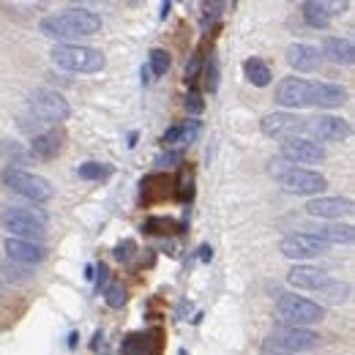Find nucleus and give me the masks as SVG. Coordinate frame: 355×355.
Listing matches in <instances>:
<instances>
[{
  "label": "nucleus",
  "instance_id": "nucleus-1",
  "mask_svg": "<svg viewBox=\"0 0 355 355\" xmlns=\"http://www.w3.org/2000/svg\"><path fill=\"white\" fill-rule=\"evenodd\" d=\"M42 33L52 42H71V39H83L93 36L101 31V17L90 8H66L60 14H49L42 19Z\"/></svg>",
  "mask_w": 355,
  "mask_h": 355
},
{
  "label": "nucleus",
  "instance_id": "nucleus-2",
  "mask_svg": "<svg viewBox=\"0 0 355 355\" xmlns=\"http://www.w3.org/2000/svg\"><path fill=\"white\" fill-rule=\"evenodd\" d=\"M69 115H71V107H69V101L58 93V90H36L33 96H31V101H28V112L19 118V126L28 132V129H33V123H36V129H42V126H52V123H63V121H69Z\"/></svg>",
  "mask_w": 355,
  "mask_h": 355
},
{
  "label": "nucleus",
  "instance_id": "nucleus-3",
  "mask_svg": "<svg viewBox=\"0 0 355 355\" xmlns=\"http://www.w3.org/2000/svg\"><path fill=\"white\" fill-rule=\"evenodd\" d=\"M52 63L66 69V71H77V74H96L107 66V58L101 49L85 44H58L49 52Z\"/></svg>",
  "mask_w": 355,
  "mask_h": 355
},
{
  "label": "nucleus",
  "instance_id": "nucleus-4",
  "mask_svg": "<svg viewBox=\"0 0 355 355\" xmlns=\"http://www.w3.org/2000/svg\"><path fill=\"white\" fill-rule=\"evenodd\" d=\"M0 224L17 241L39 243L46 238V216L42 211H33V208H6L0 214Z\"/></svg>",
  "mask_w": 355,
  "mask_h": 355
},
{
  "label": "nucleus",
  "instance_id": "nucleus-5",
  "mask_svg": "<svg viewBox=\"0 0 355 355\" xmlns=\"http://www.w3.org/2000/svg\"><path fill=\"white\" fill-rule=\"evenodd\" d=\"M276 311H279L284 325H295V328L317 325L325 317V309L320 304H314L309 298H301L295 293H282L276 298Z\"/></svg>",
  "mask_w": 355,
  "mask_h": 355
},
{
  "label": "nucleus",
  "instance_id": "nucleus-6",
  "mask_svg": "<svg viewBox=\"0 0 355 355\" xmlns=\"http://www.w3.org/2000/svg\"><path fill=\"white\" fill-rule=\"evenodd\" d=\"M320 334L311 328H295V325H279L270 336H268L266 347L263 350H276V353H306L320 347Z\"/></svg>",
  "mask_w": 355,
  "mask_h": 355
},
{
  "label": "nucleus",
  "instance_id": "nucleus-7",
  "mask_svg": "<svg viewBox=\"0 0 355 355\" xmlns=\"http://www.w3.org/2000/svg\"><path fill=\"white\" fill-rule=\"evenodd\" d=\"M3 183H6L14 194H19V197H25V200H31V202H46V200H52V183H49L46 178L36 175V173L8 167V170L3 173Z\"/></svg>",
  "mask_w": 355,
  "mask_h": 355
},
{
  "label": "nucleus",
  "instance_id": "nucleus-8",
  "mask_svg": "<svg viewBox=\"0 0 355 355\" xmlns=\"http://www.w3.org/2000/svg\"><path fill=\"white\" fill-rule=\"evenodd\" d=\"M279 183L287 194H301V197H314L328 189L325 178L314 170H304V167H290L287 173L279 175Z\"/></svg>",
  "mask_w": 355,
  "mask_h": 355
},
{
  "label": "nucleus",
  "instance_id": "nucleus-9",
  "mask_svg": "<svg viewBox=\"0 0 355 355\" xmlns=\"http://www.w3.org/2000/svg\"><path fill=\"white\" fill-rule=\"evenodd\" d=\"M304 132H309V139H314L320 145V142H342V139H347L353 126L345 118H336V115H317L311 121H304Z\"/></svg>",
  "mask_w": 355,
  "mask_h": 355
},
{
  "label": "nucleus",
  "instance_id": "nucleus-10",
  "mask_svg": "<svg viewBox=\"0 0 355 355\" xmlns=\"http://www.w3.org/2000/svg\"><path fill=\"white\" fill-rule=\"evenodd\" d=\"M282 254L290 257V260H311V257H320L328 252V243H322L320 238H314L311 232H293V235H284L282 243H279Z\"/></svg>",
  "mask_w": 355,
  "mask_h": 355
},
{
  "label": "nucleus",
  "instance_id": "nucleus-11",
  "mask_svg": "<svg viewBox=\"0 0 355 355\" xmlns=\"http://www.w3.org/2000/svg\"><path fill=\"white\" fill-rule=\"evenodd\" d=\"M282 159L290 162L293 167L298 164H320L325 162V148L317 145L309 137H293L282 145Z\"/></svg>",
  "mask_w": 355,
  "mask_h": 355
},
{
  "label": "nucleus",
  "instance_id": "nucleus-12",
  "mask_svg": "<svg viewBox=\"0 0 355 355\" xmlns=\"http://www.w3.org/2000/svg\"><path fill=\"white\" fill-rule=\"evenodd\" d=\"M260 132L270 137V139H293V137H301L304 132V121L293 112H270L260 121Z\"/></svg>",
  "mask_w": 355,
  "mask_h": 355
},
{
  "label": "nucleus",
  "instance_id": "nucleus-13",
  "mask_svg": "<svg viewBox=\"0 0 355 355\" xmlns=\"http://www.w3.org/2000/svg\"><path fill=\"white\" fill-rule=\"evenodd\" d=\"M306 214L314 219H328L336 222L342 216H353L355 205L350 197H314L306 202Z\"/></svg>",
  "mask_w": 355,
  "mask_h": 355
},
{
  "label": "nucleus",
  "instance_id": "nucleus-14",
  "mask_svg": "<svg viewBox=\"0 0 355 355\" xmlns=\"http://www.w3.org/2000/svg\"><path fill=\"white\" fill-rule=\"evenodd\" d=\"M309 80H301V77H284L279 85H276V104L287 107V110H304L309 107Z\"/></svg>",
  "mask_w": 355,
  "mask_h": 355
},
{
  "label": "nucleus",
  "instance_id": "nucleus-15",
  "mask_svg": "<svg viewBox=\"0 0 355 355\" xmlns=\"http://www.w3.org/2000/svg\"><path fill=\"white\" fill-rule=\"evenodd\" d=\"M287 282H290L293 287H298V290H328V287L334 284V282H331V276H328L322 268L306 266V263L290 268Z\"/></svg>",
  "mask_w": 355,
  "mask_h": 355
},
{
  "label": "nucleus",
  "instance_id": "nucleus-16",
  "mask_svg": "<svg viewBox=\"0 0 355 355\" xmlns=\"http://www.w3.org/2000/svg\"><path fill=\"white\" fill-rule=\"evenodd\" d=\"M347 101V90L334 83H311L309 88V107L320 110H336Z\"/></svg>",
  "mask_w": 355,
  "mask_h": 355
},
{
  "label": "nucleus",
  "instance_id": "nucleus-17",
  "mask_svg": "<svg viewBox=\"0 0 355 355\" xmlns=\"http://www.w3.org/2000/svg\"><path fill=\"white\" fill-rule=\"evenodd\" d=\"M6 254H8L14 263L36 266V263H44L46 260V246H42V243H31V241L8 238V241H6Z\"/></svg>",
  "mask_w": 355,
  "mask_h": 355
},
{
  "label": "nucleus",
  "instance_id": "nucleus-18",
  "mask_svg": "<svg viewBox=\"0 0 355 355\" xmlns=\"http://www.w3.org/2000/svg\"><path fill=\"white\" fill-rule=\"evenodd\" d=\"M287 63L295 69V71H301V74H309V71H317L320 69V49L311 44H290L287 46Z\"/></svg>",
  "mask_w": 355,
  "mask_h": 355
},
{
  "label": "nucleus",
  "instance_id": "nucleus-19",
  "mask_svg": "<svg viewBox=\"0 0 355 355\" xmlns=\"http://www.w3.org/2000/svg\"><path fill=\"white\" fill-rule=\"evenodd\" d=\"M202 134V123L197 121V118H191V121H183V123H175L173 129H167L164 137H162V142L167 145V148H186V145H191V142H197V137Z\"/></svg>",
  "mask_w": 355,
  "mask_h": 355
},
{
  "label": "nucleus",
  "instance_id": "nucleus-20",
  "mask_svg": "<svg viewBox=\"0 0 355 355\" xmlns=\"http://www.w3.org/2000/svg\"><path fill=\"white\" fill-rule=\"evenodd\" d=\"M175 189V180L173 175H164V173H153L142 180V200L145 202H162L173 194Z\"/></svg>",
  "mask_w": 355,
  "mask_h": 355
},
{
  "label": "nucleus",
  "instance_id": "nucleus-21",
  "mask_svg": "<svg viewBox=\"0 0 355 355\" xmlns=\"http://www.w3.org/2000/svg\"><path fill=\"white\" fill-rule=\"evenodd\" d=\"M314 238H320L322 243H328V246H350L355 241V230L353 224H339V222H331V224H320L314 232H311Z\"/></svg>",
  "mask_w": 355,
  "mask_h": 355
},
{
  "label": "nucleus",
  "instance_id": "nucleus-22",
  "mask_svg": "<svg viewBox=\"0 0 355 355\" xmlns=\"http://www.w3.org/2000/svg\"><path fill=\"white\" fill-rule=\"evenodd\" d=\"M60 148H63V134L49 129V132H42L33 137L31 153H33L36 159H42V162H49V159H55V156L60 153Z\"/></svg>",
  "mask_w": 355,
  "mask_h": 355
},
{
  "label": "nucleus",
  "instance_id": "nucleus-23",
  "mask_svg": "<svg viewBox=\"0 0 355 355\" xmlns=\"http://www.w3.org/2000/svg\"><path fill=\"white\" fill-rule=\"evenodd\" d=\"M322 52H325V58H331V60H334V63H339V66H353V60H355L353 39L328 36V39L322 42Z\"/></svg>",
  "mask_w": 355,
  "mask_h": 355
},
{
  "label": "nucleus",
  "instance_id": "nucleus-24",
  "mask_svg": "<svg viewBox=\"0 0 355 355\" xmlns=\"http://www.w3.org/2000/svg\"><path fill=\"white\" fill-rule=\"evenodd\" d=\"M301 14H304V22L314 28V31H322L331 25V8L325 3H317V0H306L301 6Z\"/></svg>",
  "mask_w": 355,
  "mask_h": 355
},
{
  "label": "nucleus",
  "instance_id": "nucleus-25",
  "mask_svg": "<svg viewBox=\"0 0 355 355\" xmlns=\"http://www.w3.org/2000/svg\"><path fill=\"white\" fill-rule=\"evenodd\" d=\"M243 74H246V80H249L254 88H268L270 80H273L268 63L266 60H260V58H249V60L243 63Z\"/></svg>",
  "mask_w": 355,
  "mask_h": 355
},
{
  "label": "nucleus",
  "instance_id": "nucleus-26",
  "mask_svg": "<svg viewBox=\"0 0 355 355\" xmlns=\"http://www.w3.org/2000/svg\"><path fill=\"white\" fill-rule=\"evenodd\" d=\"M112 173H115L112 164H98V162H85L77 167V175L83 180H107Z\"/></svg>",
  "mask_w": 355,
  "mask_h": 355
},
{
  "label": "nucleus",
  "instance_id": "nucleus-27",
  "mask_svg": "<svg viewBox=\"0 0 355 355\" xmlns=\"http://www.w3.org/2000/svg\"><path fill=\"white\" fill-rule=\"evenodd\" d=\"M148 71L153 74V77H164L167 71H170V55H167V49H150V55H148Z\"/></svg>",
  "mask_w": 355,
  "mask_h": 355
},
{
  "label": "nucleus",
  "instance_id": "nucleus-28",
  "mask_svg": "<svg viewBox=\"0 0 355 355\" xmlns=\"http://www.w3.org/2000/svg\"><path fill=\"white\" fill-rule=\"evenodd\" d=\"M104 301H107L110 309H123L126 301H129V293H126L123 284L115 282V284H107V290H104Z\"/></svg>",
  "mask_w": 355,
  "mask_h": 355
},
{
  "label": "nucleus",
  "instance_id": "nucleus-29",
  "mask_svg": "<svg viewBox=\"0 0 355 355\" xmlns=\"http://www.w3.org/2000/svg\"><path fill=\"white\" fill-rule=\"evenodd\" d=\"M142 230L148 232V235H170V230H175L170 219H164V216H150L148 222L142 224Z\"/></svg>",
  "mask_w": 355,
  "mask_h": 355
},
{
  "label": "nucleus",
  "instance_id": "nucleus-30",
  "mask_svg": "<svg viewBox=\"0 0 355 355\" xmlns=\"http://www.w3.org/2000/svg\"><path fill=\"white\" fill-rule=\"evenodd\" d=\"M205 88L211 93H216V88H219V60H216V55H211V60L205 66Z\"/></svg>",
  "mask_w": 355,
  "mask_h": 355
},
{
  "label": "nucleus",
  "instance_id": "nucleus-31",
  "mask_svg": "<svg viewBox=\"0 0 355 355\" xmlns=\"http://www.w3.org/2000/svg\"><path fill=\"white\" fill-rule=\"evenodd\" d=\"M134 252H137V243L129 238V241H123V243H118V246L112 249V257H115L118 263H129L134 257Z\"/></svg>",
  "mask_w": 355,
  "mask_h": 355
},
{
  "label": "nucleus",
  "instance_id": "nucleus-32",
  "mask_svg": "<svg viewBox=\"0 0 355 355\" xmlns=\"http://www.w3.org/2000/svg\"><path fill=\"white\" fill-rule=\"evenodd\" d=\"M186 110H189L191 115H200V112L205 110V101H202V96H200L197 90H189V96H186Z\"/></svg>",
  "mask_w": 355,
  "mask_h": 355
},
{
  "label": "nucleus",
  "instance_id": "nucleus-33",
  "mask_svg": "<svg viewBox=\"0 0 355 355\" xmlns=\"http://www.w3.org/2000/svg\"><path fill=\"white\" fill-rule=\"evenodd\" d=\"M200 69H202V55L197 52L191 60H189V66H186V83H191V80H197V74H200Z\"/></svg>",
  "mask_w": 355,
  "mask_h": 355
},
{
  "label": "nucleus",
  "instance_id": "nucleus-34",
  "mask_svg": "<svg viewBox=\"0 0 355 355\" xmlns=\"http://www.w3.org/2000/svg\"><path fill=\"white\" fill-rule=\"evenodd\" d=\"M180 162V150H173V153H162L156 159V167H170V164H178Z\"/></svg>",
  "mask_w": 355,
  "mask_h": 355
},
{
  "label": "nucleus",
  "instance_id": "nucleus-35",
  "mask_svg": "<svg viewBox=\"0 0 355 355\" xmlns=\"http://www.w3.org/2000/svg\"><path fill=\"white\" fill-rule=\"evenodd\" d=\"M96 273H98V276H96V290H101V287L107 284V276H110V268L104 266V263H98V266H96Z\"/></svg>",
  "mask_w": 355,
  "mask_h": 355
},
{
  "label": "nucleus",
  "instance_id": "nucleus-36",
  "mask_svg": "<svg viewBox=\"0 0 355 355\" xmlns=\"http://www.w3.org/2000/svg\"><path fill=\"white\" fill-rule=\"evenodd\" d=\"M197 254H200V260H202V263H208V260H211V257H214V249H211V246H208V243H202V246H200V252H197Z\"/></svg>",
  "mask_w": 355,
  "mask_h": 355
},
{
  "label": "nucleus",
  "instance_id": "nucleus-37",
  "mask_svg": "<svg viewBox=\"0 0 355 355\" xmlns=\"http://www.w3.org/2000/svg\"><path fill=\"white\" fill-rule=\"evenodd\" d=\"M170 8H173V3H162V17H167V14H170Z\"/></svg>",
  "mask_w": 355,
  "mask_h": 355
},
{
  "label": "nucleus",
  "instance_id": "nucleus-38",
  "mask_svg": "<svg viewBox=\"0 0 355 355\" xmlns=\"http://www.w3.org/2000/svg\"><path fill=\"white\" fill-rule=\"evenodd\" d=\"M266 355H295V353H276V350H263Z\"/></svg>",
  "mask_w": 355,
  "mask_h": 355
},
{
  "label": "nucleus",
  "instance_id": "nucleus-39",
  "mask_svg": "<svg viewBox=\"0 0 355 355\" xmlns=\"http://www.w3.org/2000/svg\"><path fill=\"white\" fill-rule=\"evenodd\" d=\"M178 355H186V350H180V353H178Z\"/></svg>",
  "mask_w": 355,
  "mask_h": 355
}]
</instances>
